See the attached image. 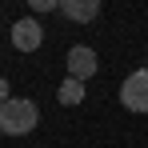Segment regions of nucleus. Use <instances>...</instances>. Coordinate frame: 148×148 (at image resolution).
Listing matches in <instances>:
<instances>
[{
  "label": "nucleus",
  "instance_id": "1",
  "mask_svg": "<svg viewBox=\"0 0 148 148\" xmlns=\"http://www.w3.org/2000/svg\"><path fill=\"white\" fill-rule=\"evenodd\" d=\"M40 120V108L36 100H24V96H12L8 104H0V132L4 136H28Z\"/></svg>",
  "mask_w": 148,
  "mask_h": 148
},
{
  "label": "nucleus",
  "instance_id": "2",
  "mask_svg": "<svg viewBox=\"0 0 148 148\" xmlns=\"http://www.w3.org/2000/svg\"><path fill=\"white\" fill-rule=\"evenodd\" d=\"M120 104L128 108V112H148V68H136V72L124 76Z\"/></svg>",
  "mask_w": 148,
  "mask_h": 148
},
{
  "label": "nucleus",
  "instance_id": "3",
  "mask_svg": "<svg viewBox=\"0 0 148 148\" xmlns=\"http://www.w3.org/2000/svg\"><path fill=\"white\" fill-rule=\"evenodd\" d=\"M68 76L72 80H88V76H96V68H100V56H96V48H88V44H76V48H68Z\"/></svg>",
  "mask_w": 148,
  "mask_h": 148
},
{
  "label": "nucleus",
  "instance_id": "4",
  "mask_svg": "<svg viewBox=\"0 0 148 148\" xmlns=\"http://www.w3.org/2000/svg\"><path fill=\"white\" fill-rule=\"evenodd\" d=\"M12 44H16L20 52H36L40 44H44V28L36 24L32 16H24V20H16V24H12Z\"/></svg>",
  "mask_w": 148,
  "mask_h": 148
},
{
  "label": "nucleus",
  "instance_id": "5",
  "mask_svg": "<svg viewBox=\"0 0 148 148\" xmlns=\"http://www.w3.org/2000/svg\"><path fill=\"white\" fill-rule=\"evenodd\" d=\"M60 16L76 20V24H88L100 16V0H60Z\"/></svg>",
  "mask_w": 148,
  "mask_h": 148
},
{
  "label": "nucleus",
  "instance_id": "6",
  "mask_svg": "<svg viewBox=\"0 0 148 148\" xmlns=\"http://www.w3.org/2000/svg\"><path fill=\"white\" fill-rule=\"evenodd\" d=\"M56 100H60L64 108H76V104L84 100V84L72 80V76H64V80H60V88H56Z\"/></svg>",
  "mask_w": 148,
  "mask_h": 148
},
{
  "label": "nucleus",
  "instance_id": "7",
  "mask_svg": "<svg viewBox=\"0 0 148 148\" xmlns=\"http://www.w3.org/2000/svg\"><path fill=\"white\" fill-rule=\"evenodd\" d=\"M32 12H60L56 0H32Z\"/></svg>",
  "mask_w": 148,
  "mask_h": 148
},
{
  "label": "nucleus",
  "instance_id": "8",
  "mask_svg": "<svg viewBox=\"0 0 148 148\" xmlns=\"http://www.w3.org/2000/svg\"><path fill=\"white\" fill-rule=\"evenodd\" d=\"M8 100H12V96H8V80L0 76V104H8Z\"/></svg>",
  "mask_w": 148,
  "mask_h": 148
}]
</instances>
